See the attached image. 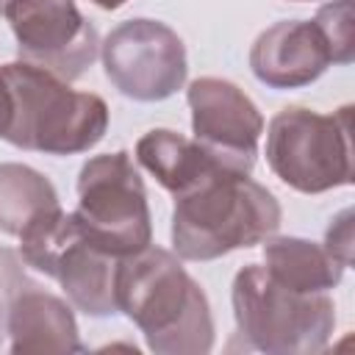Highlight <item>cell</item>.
I'll return each mask as SVG.
<instances>
[{
    "label": "cell",
    "instance_id": "obj_19",
    "mask_svg": "<svg viewBox=\"0 0 355 355\" xmlns=\"http://www.w3.org/2000/svg\"><path fill=\"white\" fill-rule=\"evenodd\" d=\"M11 114H14V103H11V92H8V83L0 72V136H6L8 125H11Z\"/></svg>",
    "mask_w": 355,
    "mask_h": 355
},
{
    "label": "cell",
    "instance_id": "obj_7",
    "mask_svg": "<svg viewBox=\"0 0 355 355\" xmlns=\"http://www.w3.org/2000/svg\"><path fill=\"white\" fill-rule=\"evenodd\" d=\"M83 233L105 252L128 258L153 241L144 183L125 150L94 155L78 175V211Z\"/></svg>",
    "mask_w": 355,
    "mask_h": 355
},
{
    "label": "cell",
    "instance_id": "obj_21",
    "mask_svg": "<svg viewBox=\"0 0 355 355\" xmlns=\"http://www.w3.org/2000/svg\"><path fill=\"white\" fill-rule=\"evenodd\" d=\"M6 6H8V0H0V14H6Z\"/></svg>",
    "mask_w": 355,
    "mask_h": 355
},
{
    "label": "cell",
    "instance_id": "obj_20",
    "mask_svg": "<svg viewBox=\"0 0 355 355\" xmlns=\"http://www.w3.org/2000/svg\"><path fill=\"white\" fill-rule=\"evenodd\" d=\"M94 6H100V8H105V11H114V8H119V6H125L128 0H92Z\"/></svg>",
    "mask_w": 355,
    "mask_h": 355
},
{
    "label": "cell",
    "instance_id": "obj_2",
    "mask_svg": "<svg viewBox=\"0 0 355 355\" xmlns=\"http://www.w3.org/2000/svg\"><path fill=\"white\" fill-rule=\"evenodd\" d=\"M280 202L250 172L225 169L175 197L172 244L183 261H214L266 241L280 227Z\"/></svg>",
    "mask_w": 355,
    "mask_h": 355
},
{
    "label": "cell",
    "instance_id": "obj_9",
    "mask_svg": "<svg viewBox=\"0 0 355 355\" xmlns=\"http://www.w3.org/2000/svg\"><path fill=\"white\" fill-rule=\"evenodd\" d=\"M3 17L17 36L19 58L64 80L80 78L100 55L97 28L75 0H8Z\"/></svg>",
    "mask_w": 355,
    "mask_h": 355
},
{
    "label": "cell",
    "instance_id": "obj_13",
    "mask_svg": "<svg viewBox=\"0 0 355 355\" xmlns=\"http://www.w3.org/2000/svg\"><path fill=\"white\" fill-rule=\"evenodd\" d=\"M136 161L175 197L189 194L216 172L233 169L219 155H214L202 141L186 139L183 133L166 128L150 130L136 141Z\"/></svg>",
    "mask_w": 355,
    "mask_h": 355
},
{
    "label": "cell",
    "instance_id": "obj_8",
    "mask_svg": "<svg viewBox=\"0 0 355 355\" xmlns=\"http://www.w3.org/2000/svg\"><path fill=\"white\" fill-rule=\"evenodd\" d=\"M103 67L119 94L155 103L172 97L186 80V47L180 36L155 19H128L100 44Z\"/></svg>",
    "mask_w": 355,
    "mask_h": 355
},
{
    "label": "cell",
    "instance_id": "obj_18",
    "mask_svg": "<svg viewBox=\"0 0 355 355\" xmlns=\"http://www.w3.org/2000/svg\"><path fill=\"white\" fill-rule=\"evenodd\" d=\"M349 219H352L349 211L338 214L336 222L327 227V239H324V250L333 258H338L344 266L352 263V222Z\"/></svg>",
    "mask_w": 355,
    "mask_h": 355
},
{
    "label": "cell",
    "instance_id": "obj_5",
    "mask_svg": "<svg viewBox=\"0 0 355 355\" xmlns=\"http://www.w3.org/2000/svg\"><path fill=\"white\" fill-rule=\"evenodd\" d=\"M19 255L36 272L58 280L69 302L86 316L116 313V255L100 250L80 227L75 211L50 208L19 236Z\"/></svg>",
    "mask_w": 355,
    "mask_h": 355
},
{
    "label": "cell",
    "instance_id": "obj_3",
    "mask_svg": "<svg viewBox=\"0 0 355 355\" xmlns=\"http://www.w3.org/2000/svg\"><path fill=\"white\" fill-rule=\"evenodd\" d=\"M14 114L6 141L22 150L47 155H75L92 150L108 128V105L92 92H75L69 80L28 64L14 61L0 67Z\"/></svg>",
    "mask_w": 355,
    "mask_h": 355
},
{
    "label": "cell",
    "instance_id": "obj_11",
    "mask_svg": "<svg viewBox=\"0 0 355 355\" xmlns=\"http://www.w3.org/2000/svg\"><path fill=\"white\" fill-rule=\"evenodd\" d=\"M330 64V47L313 19L275 22L255 39L250 50V69L269 89L308 86Z\"/></svg>",
    "mask_w": 355,
    "mask_h": 355
},
{
    "label": "cell",
    "instance_id": "obj_17",
    "mask_svg": "<svg viewBox=\"0 0 355 355\" xmlns=\"http://www.w3.org/2000/svg\"><path fill=\"white\" fill-rule=\"evenodd\" d=\"M25 272L19 269L14 252L0 250V338L6 333V319H8V305L17 294V288L25 283Z\"/></svg>",
    "mask_w": 355,
    "mask_h": 355
},
{
    "label": "cell",
    "instance_id": "obj_10",
    "mask_svg": "<svg viewBox=\"0 0 355 355\" xmlns=\"http://www.w3.org/2000/svg\"><path fill=\"white\" fill-rule=\"evenodd\" d=\"M186 100L191 108L194 139L233 169L250 172L263 133V116L258 105L236 83L222 78L191 80Z\"/></svg>",
    "mask_w": 355,
    "mask_h": 355
},
{
    "label": "cell",
    "instance_id": "obj_4",
    "mask_svg": "<svg viewBox=\"0 0 355 355\" xmlns=\"http://www.w3.org/2000/svg\"><path fill=\"white\" fill-rule=\"evenodd\" d=\"M230 297L236 333L247 349L313 355L333 336L336 305L327 291H294L258 263H247L236 275Z\"/></svg>",
    "mask_w": 355,
    "mask_h": 355
},
{
    "label": "cell",
    "instance_id": "obj_15",
    "mask_svg": "<svg viewBox=\"0 0 355 355\" xmlns=\"http://www.w3.org/2000/svg\"><path fill=\"white\" fill-rule=\"evenodd\" d=\"M58 208V194L53 183L25 166V164H0V230L19 236L39 214Z\"/></svg>",
    "mask_w": 355,
    "mask_h": 355
},
{
    "label": "cell",
    "instance_id": "obj_6",
    "mask_svg": "<svg viewBox=\"0 0 355 355\" xmlns=\"http://www.w3.org/2000/svg\"><path fill=\"white\" fill-rule=\"evenodd\" d=\"M266 161L272 172L302 194H322L352 183V108L319 114L283 108L266 130Z\"/></svg>",
    "mask_w": 355,
    "mask_h": 355
},
{
    "label": "cell",
    "instance_id": "obj_12",
    "mask_svg": "<svg viewBox=\"0 0 355 355\" xmlns=\"http://www.w3.org/2000/svg\"><path fill=\"white\" fill-rule=\"evenodd\" d=\"M6 336L11 338L14 355L83 352L72 308L31 280H25L17 288V294L8 305Z\"/></svg>",
    "mask_w": 355,
    "mask_h": 355
},
{
    "label": "cell",
    "instance_id": "obj_16",
    "mask_svg": "<svg viewBox=\"0 0 355 355\" xmlns=\"http://www.w3.org/2000/svg\"><path fill=\"white\" fill-rule=\"evenodd\" d=\"M316 28L322 31L333 64H349L355 58V39H352V0H333L319 8L313 17Z\"/></svg>",
    "mask_w": 355,
    "mask_h": 355
},
{
    "label": "cell",
    "instance_id": "obj_14",
    "mask_svg": "<svg viewBox=\"0 0 355 355\" xmlns=\"http://www.w3.org/2000/svg\"><path fill=\"white\" fill-rule=\"evenodd\" d=\"M263 269L294 291H330L338 286L344 263L316 241L269 236L263 244Z\"/></svg>",
    "mask_w": 355,
    "mask_h": 355
},
{
    "label": "cell",
    "instance_id": "obj_1",
    "mask_svg": "<svg viewBox=\"0 0 355 355\" xmlns=\"http://www.w3.org/2000/svg\"><path fill=\"white\" fill-rule=\"evenodd\" d=\"M116 308L155 355H205L214 347L208 297L169 250L150 244L119 261Z\"/></svg>",
    "mask_w": 355,
    "mask_h": 355
}]
</instances>
